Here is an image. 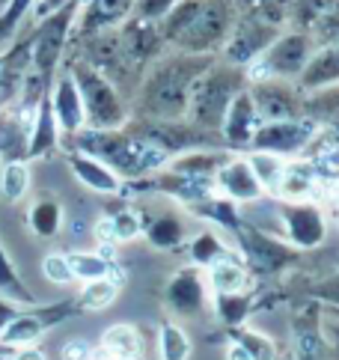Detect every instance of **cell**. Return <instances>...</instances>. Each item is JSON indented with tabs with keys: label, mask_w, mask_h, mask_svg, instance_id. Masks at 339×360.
Wrapping results in <instances>:
<instances>
[{
	"label": "cell",
	"mask_w": 339,
	"mask_h": 360,
	"mask_svg": "<svg viewBox=\"0 0 339 360\" xmlns=\"http://www.w3.org/2000/svg\"><path fill=\"white\" fill-rule=\"evenodd\" d=\"M277 36H280L277 24H271L259 15H241V18H236V24H232V30L224 42V57L232 66L244 69L262 57Z\"/></svg>",
	"instance_id": "obj_9"
},
{
	"label": "cell",
	"mask_w": 339,
	"mask_h": 360,
	"mask_svg": "<svg viewBox=\"0 0 339 360\" xmlns=\"http://www.w3.org/2000/svg\"><path fill=\"white\" fill-rule=\"evenodd\" d=\"M247 164H250V170L256 173L259 185L265 188V194H274V188L280 185L289 161L280 158V155H271V152H250V155H247Z\"/></svg>",
	"instance_id": "obj_30"
},
{
	"label": "cell",
	"mask_w": 339,
	"mask_h": 360,
	"mask_svg": "<svg viewBox=\"0 0 339 360\" xmlns=\"http://www.w3.org/2000/svg\"><path fill=\"white\" fill-rule=\"evenodd\" d=\"M232 238H236V250L241 253L247 271H256L262 277L280 274L283 268H289L298 259L292 244H286L280 238L262 233V229H256L253 224H247V221L238 224V229L232 233Z\"/></svg>",
	"instance_id": "obj_6"
},
{
	"label": "cell",
	"mask_w": 339,
	"mask_h": 360,
	"mask_svg": "<svg viewBox=\"0 0 339 360\" xmlns=\"http://www.w3.org/2000/svg\"><path fill=\"white\" fill-rule=\"evenodd\" d=\"M226 360H250V354H247L238 342H232V345H229V352H226Z\"/></svg>",
	"instance_id": "obj_44"
},
{
	"label": "cell",
	"mask_w": 339,
	"mask_h": 360,
	"mask_svg": "<svg viewBox=\"0 0 339 360\" xmlns=\"http://www.w3.org/2000/svg\"><path fill=\"white\" fill-rule=\"evenodd\" d=\"M188 253H191L193 268H208L215 259H220L224 253H229V244L224 241V236H217L215 229H203L200 236L191 238Z\"/></svg>",
	"instance_id": "obj_29"
},
{
	"label": "cell",
	"mask_w": 339,
	"mask_h": 360,
	"mask_svg": "<svg viewBox=\"0 0 339 360\" xmlns=\"http://www.w3.org/2000/svg\"><path fill=\"white\" fill-rule=\"evenodd\" d=\"M321 170L307 158H295L286 164V173L280 179V185L274 188V200L283 202H319L321 194Z\"/></svg>",
	"instance_id": "obj_14"
},
{
	"label": "cell",
	"mask_w": 339,
	"mask_h": 360,
	"mask_svg": "<svg viewBox=\"0 0 339 360\" xmlns=\"http://www.w3.org/2000/svg\"><path fill=\"white\" fill-rule=\"evenodd\" d=\"M295 360H328L324 340L319 330V307L309 304L295 319Z\"/></svg>",
	"instance_id": "obj_22"
},
{
	"label": "cell",
	"mask_w": 339,
	"mask_h": 360,
	"mask_svg": "<svg viewBox=\"0 0 339 360\" xmlns=\"http://www.w3.org/2000/svg\"><path fill=\"white\" fill-rule=\"evenodd\" d=\"M42 274H45L51 283H60V286H69V283L75 280L66 253H48L45 259H42Z\"/></svg>",
	"instance_id": "obj_37"
},
{
	"label": "cell",
	"mask_w": 339,
	"mask_h": 360,
	"mask_svg": "<svg viewBox=\"0 0 339 360\" xmlns=\"http://www.w3.org/2000/svg\"><path fill=\"white\" fill-rule=\"evenodd\" d=\"M69 259V268H72V277L75 280H101V277H116L120 280V271H116V262L104 259V256L93 253V250H75V253H66Z\"/></svg>",
	"instance_id": "obj_27"
},
{
	"label": "cell",
	"mask_w": 339,
	"mask_h": 360,
	"mask_svg": "<svg viewBox=\"0 0 339 360\" xmlns=\"http://www.w3.org/2000/svg\"><path fill=\"white\" fill-rule=\"evenodd\" d=\"M212 310H215V316L232 330V328H241V325H244V319L250 316V310H253V301H250V295H247V292L212 295Z\"/></svg>",
	"instance_id": "obj_28"
},
{
	"label": "cell",
	"mask_w": 339,
	"mask_h": 360,
	"mask_svg": "<svg viewBox=\"0 0 339 360\" xmlns=\"http://www.w3.org/2000/svg\"><path fill=\"white\" fill-rule=\"evenodd\" d=\"M316 298H321V301H331V304H336L339 307V274L336 277H331L324 286H319L316 289Z\"/></svg>",
	"instance_id": "obj_41"
},
{
	"label": "cell",
	"mask_w": 339,
	"mask_h": 360,
	"mask_svg": "<svg viewBox=\"0 0 339 360\" xmlns=\"http://www.w3.org/2000/svg\"><path fill=\"white\" fill-rule=\"evenodd\" d=\"M0 360H4V357H0Z\"/></svg>",
	"instance_id": "obj_47"
},
{
	"label": "cell",
	"mask_w": 339,
	"mask_h": 360,
	"mask_svg": "<svg viewBox=\"0 0 339 360\" xmlns=\"http://www.w3.org/2000/svg\"><path fill=\"white\" fill-rule=\"evenodd\" d=\"M101 352H108L110 357L116 360H140L143 354V337L137 333V328L132 325H125V321H120V325H113L101 333V345H98Z\"/></svg>",
	"instance_id": "obj_26"
},
{
	"label": "cell",
	"mask_w": 339,
	"mask_h": 360,
	"mask_svg": "<svg viewBox=\"0 0 339 360\" xmlns=\"http://www.w3.org/2000/svg\"><path fill=\"white\" fill-rule=\"evenodd\" d=\"M69 313H72V307H51L45 313H24V316L15 313L0 328V345H33L42 340V333L48 328H54Z\"/></svg>",
	"instance_id": "obj_16"
},
{
	"label": "cell",
	"mask_w": 339,
	"mask_h": 360,
	"mask_svg": "<svg viewBox=\"0 0 339 360\" xmlns=\"http://www.w3.org/2000/svg\"><path fill=\"white\" fill-rule=\"evenodd\" d=\"M244 84H247V75L241 66H232V63L208 66L191 86V101H188L191 125L203 128V131L220 128L229 101L241 93Z\"/></svg>",
	"instance_id": "obj_2"
},
{
	"label": "cell",
	"mask_w": 339,
	"mask_h": 360,
	"mask_svg": "<svg viewBox=\"0 0 339 360\" xmlns=\"http://www.w3.org/2000/svg\"><path fill=\"white\" fill-rule=\"evenodd\" d=\"M250 93L253 105H256V113L262 122H283V120H295L301 117V89L289 81H259V84H250L247 86Z\"/></svg>",
	"instance_id": "obj_12"
},
{
	"label": "cell",
	"mask_w": 339,
	"mask_h": 360,
	"mask_svg": "<svg viewBox=\"0 0 339 360\" xmlns=\"http://www.w3.org/2000/svg\"><path fill=\"white\" fill-rule=\"evenodd\" d=\"M140 224H143V236H146V241L152 244V248H158V250H176L188 236L185 233V221H181L176 212H170V209L155 212L149 221H143L140 217Z\"/></svg>",
	"instance_id": "obj_21"
},
{
	"label": "cell",
	"mask_w": 339,
	"mask_h": 360,
	"mask_svg": "<svg viewBox=\"0 0 339 360\" xmlns=\"http://www.w3.org/2000/svg\"><path fill=\"white\" fill-rule=\"evenodd\" d=\"M336 84H339V45L316 48L312 57L307 60L304 72L298 75V89L301 93H316V89L336 86Z\"/></svg>",
	"instance_id": "obj_18"
},
{
	"label": "cell",
	"mask_w": 339,
	"mask_h": 360,
	"mask_svg": "<svg viewBox=\"0 0 339 360\" xmlns=\"http://www.w3.org/2000/svg\"><path fill=\"white\" fill-rule=\"evenodd\" d=\"M132 4L134 0H89V6L84 12V21H81V33L93 36L98 30H110L113 24L128 18Z\"/></svg>",
	"instance_id": "obj_25"
},
{
	"label": "cell",
	"mask_w": 339,
	"mask_h": 360,
	"mask_svg": "<svg viewBox=\"0 0 339 360\" xmlns=\"http://www.w3.org/2000/svg\"><path fill=\"white\" fill-rule=\"evenodd\" d=\"M212 66V57L200 54H179L161 60L158 66L149 72V78L143 81L137 108L146 120H181L188 113L191 101V86L200 75Z\"/></svg>",
	"instance_id": "obj_1"
},
{
	"label": "cell",
	"mask_w": 339,
	"mask_h": 360,
	"mask_svg": "<svg viewBox=\"0 0 339 360\" xmlns=\"http://www.w3.org/2000/svg\"><path fill=\"white\" fill-rule=\"evenodd\" d=\"M158 354H161V360H188L191 340H188L185 328L173 325V321H164L158 328Z\"/></svg>",
	"instance_id": "obj_32"
},
{
	"label": "cell",
	"mask_w": 339,
	"mask_h": 360,
	"mask_svg": "<svg viewBox=\"0 0 339 360\" xmlns=\"http://www.w3.org/2000/svg\"><path fill=\"white\" fill-rule=\"evenodd\" d=\"M312 51H316V42H312L309 33H283L277 36V39L271 42V48L265 51L262 57H259L256 63H250L247 66V81L250 84H259V81H292L298 78V75L304 72L307 60L312 57Z\"/></svg>",
	"instance_id": "obj_4"
},
{
	"label": "cell",
	"mask_w": 339,
	"mask_h": 360,
	"mask_svg": "<svg viewBox=\"0 0 339 360\" xmlns=\"http://www.w3.org/2000/svg\"><path fill=\"white\" fill-rule=\"evenodd\" d=\"M12 360H48L45 352H39V349H30V345H24V349L12 357Z\"/></svg>",
	"instance_id": "obj_42"
},
{
	"label": "cell",
	"mask_w": 339,
	"mask_h": 360,
	"mask_svg": "<svg viewBox=\"0 0 339 360\" xmlns=\"http://www.w3.org/2000/svg\"><path fill=\"white\" fill-rule=\"evenodd\" d=\"M259 125H262V120H259L253 98L244 86L241 93L229 101V108L224 113V122H220V140H224L229 149H247Z\"/></svg>",
	"instance_id": "obj_15"
},
{
	"label": "cell",
	"mask_w": 339,
	"mask_h": 360,
	"mask_svg": "<svg viewBox=\"0 0 339 360\" xmlns=\"http://www.w3.org/2000/svg\"><path fill=\"white\" fill-rule=\"evenodd\" d=\"M176 4H179V0H140V4H137V15H134V18H143V21L158 24Z\"/></svg>",
	"instance_id": "obj_38"
},
{
	"label": "cell",
	"mask_w": 339,
	"mask_h": 360,
	"mask_svg": "<svg viewBox=\"0 0 339 360\" xmlns=\"http://www.w3.org/2000/svg\"><path fill=\"white\" fill-rule=\"evenodd\" d=\"M164 304L179 321L200 319L203 313L212 310V289L205 283L203 268H181L164 289Z\"/></svg>",
	"instance_id": "obj_10"
},
{
	"label": "cell",
	"mask_w": 339,
	"mask_h": 360,
	"mask_svg": "<svg viewBox=\"0 0 339 360\" xmlns=\"http://www.w3.org/2000/svg\"><path fill=\"white\" fill-rule=\"evenodd\" d=\"M185 209L191 214H197V217H205L208 224H215L220 226L224 233H236L238 224H241V214H238V205L236 202H229L226 197H220L217 191L215 194H208V197H200V200H193V202H185Z\"/></svg>",
	"instance_id": "obj_23"
},
{
	"label": "cell",
	"mask_w": 339,
	"mask_h": 360,
	"mask_svg": "<svg viewBox=\"0 0 339 360\" xmlns=\"http://www.w3.org/2000/svg\"><path fill=\"white\" fill-rule=\"evenodd\" d=\"M51 110H54V120H57V128L63 134H77L81 128L87 125L84 120V101H81V93H77V84L75 78L66 72L60 75V81L54 86V93H51Z\"/></svg>",
	"instance_id": "obj_17"
},
{
	"label": "cell",
	"mask_w": 339,
	"mask_h": 360,
	"mask_svg": "<svg viewBox=\"0 0 339 360\" xmlns=\"http://www.w3.org/2000/svg\"><path fill=\"white\" fill-rule=\"evenodd\" d=\"M30 191V167L24 161H6L0 173V194L6 202H18Z\"/></svg>",
	"instance_id": "obj_33"
},
{
	"label": "cell",
	"mask_w": 339,
	"mask_h": 360,
	"mask_svg": "<svg viewBox=\"0 0 339 360\" xmlns=\"http://www.w3.org/2000/svg\"><path fill=\"white\" fill-rule=\"evenodd\" d=\"M236 24V15L226 0H203L200 15L188 24V30L176 39L179 54H200V57H212V51L224 48L226 36Z\"/></svg>",
	"instance_id": "obj_7"
},
{
	"label": "cell",
	"mask_w": 339,
	"mask_h": 360,
	"mask_svg": "<svg viewBox=\"0 0 339 360\" xmlns=\"http://www.w3.org/2000/svg\"><path fill=\"white\" fill-rule=\"evenodd\" d=\"M277 214V238L295 250H316L328 236V217L319 202H283L274 200Z\"/></svg>",
	"instance_id": "obj_5"
},
{
	"label": "cell",
	"mask_w": 339,
	"mask_h": 360,
	"mask_svg": "<svg viewBox=\"0 0 339 360\" xmlns=\"http://www.w3.org/2000/svg\"><path fill=\"white\" fill-rule=\"evenodd\" d=\"M75 24V4L60 6L57 12L45 15V21L39 24V30L30 42V63H33V72L39 75H48L54 72V66L60 63L63 54V45L69 39V30Z\"/></svg>",
	"instance_id": "obj_11"
},
{
	"label": "cell",
	"mask_w": 339,
	"mask_h": 360,
	"mask_svg": "<svg viewBox=\"0 0 339 360\" xmlns=\"http://www.w3.org/2000/svg\"><path fill=\"white\" fill-rule=\"evenodd\" d=\"M319 122L309 117H295L283 122H262L256 128V134L250 140V152H271L289 161L292 155H304V149L309 146V140L319 134Z\"/></svg>",
	"instance_id": "obj_8"
},
{
	"label": "cell",
	"mask_w": 339,
	"mask_h": 360,
	"mask_svg": "<svg viewBox=\"0 0 339 360\" xmlns=\"http://www.w3.org/2000/svg\"><path fill=\"white\" fill-rule=\"evenodd\" d=\"M69 167H72L77 182L98 191V194H122V179L116 176L110 167H104L101 161L84 155V152H77V149L69 152Z\"/></svg>",
	"instance_id": "obj_20"
},
{
	"label": "cell",
	"mask_w": 339,
	"mask_h": 360,
	"mask_svg": "<svg viewBox=\"0 0 339 360\" xmlns=\"http://www.w3.org/2000/svg\"><path fill=\"white\" fill-rule=\"evenodd\" d=\"M12 316H15V310L9 307V301H0V328H4Z\"/></svg>",
	"instance_id": "obj_45"
},
{
	"label": "cell",
	"mask_w": 339,
	"mask_h": 360,
	"mask_svg": "<svg viewBox=\"0 0 339 360\" xmlns=\"http://www.w3.org/2000/svg\"><path fill=\"white\" fill-rule=\"evenodd\" d=\"M232 337L241 349L250 354V360H274L277 357V349H274V340L265 337L262 330H253V328H232Z\"/></svg>",
	"instance_id": "obj_35"
},
{
	"label": "cell",
	"mask_w": 339,
	"mask_h": 360,
	"mask_svg": "<svg viewBox=\"0 0 339 360\" xmlns=\"http://www.w3.org/2000/svg\"><path fill=\"white\" fill-rule=\"evenodd\" d=\"M60 140V128L54 120V110H51L48 96L39 101V110L33 113V125H30V140H27V155L30 158H42L48 152H54Z\"/></svg>",
	"instance_id": "obj_24"
},
{
	"label": "cell",
	"mask_w": 339,
	"mask_h": 360,
	"mask_svg": "<svg viewBox=\"0 0 339 360\" xmlns=\"http://www.w3.org/2000/svg\"><path fill=\"white\" fill-rule=\"evenodd\" d=\"M0 292H4L9 301H15V304H30V301H33V298H30V292L18 283L15 268H12V262L6 259L4 248H0Z\"/></svg>",
	"instance_id": "obj_36"
},
{
	"label": "cell",
	"mask_w": 339,
	"mask_h": 360,
	"mask_svg": "<svg viewBox=\"0 0 339 360\" xmlns=\"http://www.w3.org/2000/svg\"><path fill=\"white\" fill-rule=\"evenodd\" d=\"M66 4H69V0H45V4L39 6V12H42V18H45V15H51V12H57L60 6H66Z\"/></svg>",
	"instance_id": "obj_43"
},
{
	"label": "cell",
	"mask_w": 339,
	"mask_h": 360,
	"mask_svg": "<svg viewBox=\"0 0 339 360\" xmlns=\"http://www.w3.org/2000/svg\"><path fill=\"white\" fill-rule=\"evenodd\" d=\"M30 4L33 0H9V6H6V12L0 15V33H9L15 24L21 21V15L30 9Z\"/></svg>",
	"instance_id": "obj_39"
},
{
	"label": "cell",
	"mask_w": 339,
	"mask_h": 360,
	"mask_svg": "<svg viewBox=\"0 0 339 360\" xmlns=\"http://www.w3.org/2000/svg\"><path fill=\"white\" fill-rule=\"evenodd\" d=\"M0 69H4V60H0Z\"/></svg>",
	"instance_id": "obj_46"
},
{
	"label": "cell",
	"mask_w": 339,
	"mask_h": 360,
	"mask_svg": "<svg viewBox=\"0 0 339 360\" xmlns=\"http://www.w3.org/2000/svg\"><path fill=\"white\" fill-rule=\"evenodd\" d=\"M69 75L75 78L77 93H81V101H84V120H87L84 128L116 131V128H122L128 122V110L122 105V98L104 75H98L87 63H77Z\"/></svg>",
	"instance_id": "obj_3"
},
{
	"label": "cell",
	"mask_w": 339,
	"mask_h": 360,
	"mask_svg": "<svg viewBox=\"0 0 339 360\" xmlns=\"http://www.w3.org/2000/svg\"><path fill=\"white\" fill-rule=\"evenodd\" d=\"M215 191L236 205H247V202H256L265 197V188L259 185V179L250 170L247 158H236V155H229L215 173Z\"/></svg>",
	"instance_id": "obj_13"
},
{
	"label": "cell",
	"mask_w": 339,
	"mask_h": 360,
	"mask_svg": "<svg viewBox=\"0 0 339 360\" xmlns=\"http://www.w3.org/2000/svg\"><path fill=\"white\" fill-rule=\"evenodd\" d=\"M120 295V280L116 277H101V280H89L81 289V307L84 310H108Z\"/></svg>",
	"instance_id": "obj_34"
},
{
	"label": "cell",
	"mask_w": 339,
	"mask_h": 360,
	"mask_svg": "<svg viewBox=\"0 0 339 360\" xmlns=\"http://www.w3.org/2000/svg\"><path fill=\"white\" fill-rule=\"evenodd\" d=\"M93 349H89L87 340H69L63 345V360H89Z\"/></svg>",
	"instance_id": "obj_40"
},
{
	"label": "cell",
	"mask_w": 339,
	"mask_h": 360,
	"mask_svg": "<svg viewBox=\"0 0 339 360\" xmlns=\"http://www.w3.org/2000/svg\"><path fill=\"white\" fill-rule=\"evenodd\" d=\"M205 283L212 289V295H236V292H247L250 271H247L241 256L229 250L205 268Z\"/></svg>",
	"instance_id": "obj_19"
},
{
	"label": "cell",
	"mask_w": 339,
	"mask_h": 360,
	"mask_svg": "<svg viewBox=\"0 0 339 360\" xmlns=\"http://www.w3.org/2000/svg\"><path fill=\"white\" fill-rule=\"evenodd\" d=\"M63 226V209L57 200H39L30 209V229L39 238H54Z\"/></svg>",
	"instance_id": "obj_31"
}]
</instances>
